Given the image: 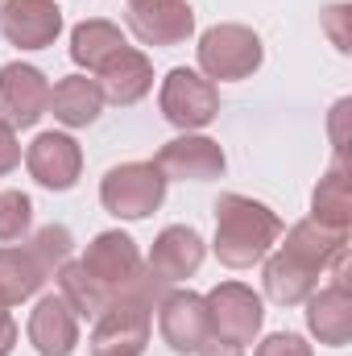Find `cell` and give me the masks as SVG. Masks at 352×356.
Wrapping results in <instances>:
<instances>
[{
    "label": "cell",
    "instance_id": "cell-10",
    "mask_svg": "<svg viewBox=\"0 0 352 356\" xmlns=\"http://www.w3.org/2000/svg\"><path fill=\"white\" fill-rule=\"evenodd\" d=\"M162 336L175 353H199L211 340L207 302L199 294H170L162 298Z\"/></svg>",
    "mask_w": 352,
    "mask_h": 356
},
{
    "label": "cell",
    "instance_id": "cell-17",
    "mask_svg": "<svg viewBox=\"0 0 352 356\" xmlns=\"http://www.w3.org/2000/svg\"><path fill=\"white\" fill-rule=\"evenodd\" d=\"M99 104H104V91L95 79H83V75H71V79H63L58 88H50V112L63 120V124H91L95 116H99Z\"/></svg>",
    "mask_w": 352,
    "mask_h": 356
},
{
    "label": "cell",
    "instance_id": "cell-18",
    "mask_svg": "<svg viewBox=\"0 0 352 356\" xmlns=\"http://www.w3.org/2000/svg\"><path fill=\"white\" fill-rule=\"evenodd\" d=\"M46 282V266L38 261L33 249H0V298L4 302H21L29 298L38 286Z\"/></svg>",
    "mask_w": 352,
    "mask_h": 356
},
{
    "label": "cell",
    "instance_id": "cell-23",
    "mask_svg": "<svg viewBox=\"0 0 352 356\" xmlns=\"http://www.w3.org/2000/svg\"><path fill=\"white\" fill-rule=\"evenodd\" d=\"M29 232V199L21 191H4L0 195V241L13 245Z\"/></svg>",
    "mask_w": 352,
    "mask_h": 356
},
{
    "label": "cell",
    "instance_id": "cell-24",
    "mask_svg": "<svg viewBox=\"0 0 352 356\" xmlns=\"http://www.w3.org/2000/svg\"><path fill=\"white\" fill-rule=\"evenodd\" d=\"M33 253H38V261L46 266V273L50 269H63V261H67V253H71V232L67 228H42L38 232V241H33Z\"/></svg>",
    "mask_w": 352,
    "mask_h": 356
},
{
    "label": "cell",
    "instance_id": "cell-22",
    "mask_svg": "<svg viewBox=\"0 0 352 356\" xmlns=\"http://www.w3.org/2000/svg\"><path fill=\"white\" fill-rule=\"evenodd\" d=\"M315 220L328 224L332 232H344V224H349V178L340 170H332L323 178V186L315 191Z\"/></svg>",
    "mask_w": 352,
    "mask_h": 356
},
{
    "label": "cell",
    "instance_id": "cell-3",
    "mask_svg": "<svg viewBox=\"0 0 352 356\" xmlns=\"http://www.w3.org/2000/svg\"><path fill=\"white\" fill-rule=\"evenodd\" d=\"M104 195V207L112 216H125V220H141L150 216L162 195H166V175L154 166V162H129V166H116L112 175L104 178L99 186Z\"/></svg>",
    "mask_w": 352,
    "mask_h": 356
},
{
    "label": "cell",
    "instance_id": "cell-25",
    "mask_svg": "<svg viewBox=\"0 0 352 356\" xmlns=\"http://www.w3.org/2000/svg\"><path fill=\"white\" fill-rule=\"evenodd\" d=\"M257 356H311V348L298 336H269L262 348H257Z\"/></svg>",
    "mask_w": 352,
    "mask_h": 356
},
{
    "label": "cell",
    "instance_id": "cell-16",
    "mask_svg": "<svg viewBox=\"0 0 352 356\" xmlns=\"http://www.w3.org/2000/svg\"><path fill=\"white\" fill-rule=\"evenodd\" d=\"M99 79H104V95L112 99V104H133V99H141L150 83H154V71H150V63H145V54H137V50H116L104 67H99Z\"/></svg>",
    "mask_w": 352,
    "mask_h": 356
},
{
    "label": "cell",
    "instance_id": "cell-12",
    "mask_svg": "<svg viewBox=\"0 0 352 356\" xmlns=\"http://www.w3.org/2000/svg\"><path fill=\"white\" fill-rule=\"evenodd\" d=\"M25 162H29V175L38 178L42 186H54V191L75 186L79 166H83L79 145H75L71 137H63V133H42V137L29 145Z\"/></svg>",
    "mask_w": 352,
    "mask_h": 356
},
{
    "label": "cell",
    "instance_id": "cell-20",
    "mask_svg": "<svg viewBox=\"0 0 352 356\" xmlns=\"http://www.w3.org/2000/svg\"><path fill=\"white\" fill-rule=\"evenodd\" d=\"M116 50H125V38H120V29L108 25V21H88V25H79L75 38H71V58H75L79 67H91V71H99Z\"/></svg>",
    "mask_w": 352,
    "mask_h": 356
},
{
    "label": "cell",
    "instance_id": "cell-11",
    "mask_svg": "<svg viewBox=\"0 0 352 356\" xmlns=\"http://www.w3.org/2000/svg\"><path fill=\"white\" fill-rule=\"evenodd\" d=\"M129 21H133L137 38L150 42V46H175L195 25L186 0H133Z\"/></svg>",
    "mask_w": 352,
    "mask_h": 356
},
{
    "label": "cell",
    "instance_id": "cell-13",
    "mask_svg": "<svg viewBox=\"0 0 352 356\" xmlns=\"http://www.w3.org/2000/svg\"><path fill=\"white\" fill-rule=\"evenodd\" d=\"M29 340L38 344L42 356H71L79 340V323L67 298H42L33 319H29Z\"/></svg>",
    "mask_w": 352,
    "mask_h": 356
},
{
    "label": "cell",
    "instance_id": "cell-2",
    "mask_svg": "<svg viewBox=\"0 0 352 356\" xmlns=\"http://www.w3.org/2000/svg\"><path fill=\"white\" fill-rule=\"evenodd\" d=\"M278 236H282V224L262 203L241 195H224L216 203V253L224 266H253Z\"/></svg>",
    "mask_w": 352,
    "mask_h": 356
},
{
    "label": "cell",
    "instance_id": "cell-26",
    "mask_svg": "<svg viewBox=\"0 0 352 356\" xmlns=\"http://www.w3.org/2000/svg\"><path fill=\"white\" fill-rule=\"evenodd\" d=\"M21 162V145H17V137H13V129L0 120V175H8L13 166Z\"/></svg>",
    "mask_w": 352,
    "mask_h": 356
},
{
    "label": "cell",
    "instance_id": "cell-21",
    "mask_svg": "<svg viewBox=\"0 0 352 356\" xmlns=\"http://www.w3.org/2000/svg\"><path fill=\"white\" fill-rule=\"evenodd\" d=\"M58 282H63V298L71 302L75 315H88V319H99L108 311V290L91 277L83 266H63L58 269Z\"/></svg>",
    "mask_w": 352,
    "mask_h": 356
},
{
    "label": "cell",
    "instance_id": "cell-28",
    "mask_svg": "<svg viewBox=\"0 0 352 356\" xmlns=\"http://www.w3.org/2000/svg\"><path fill=\"white\" fill-rule=\"evenodd\" d=\"M203 356H245V353H241L237 344H224V340L211 344V340H207V344H203Z\"/></svg>",
    "mask_w": 352,
    "mask_h": 356
},
{
    "label": "cell",
    "instance_id": "cell-1",
    "mask_svg": "<svg viewBox=\"0 0 352 356\" xmlns=\"http://www.w3.org/2000/svg\"><path fill=\"white\" fill-rule=\"evenodd\" d=\"M344 253V232H323L315 224H298L286 241V249L269 261L265 269V286L278 302H298L311 294L319 269L332 257Z\"/></svg>",
    "mask_w": 352,
    "mask_h": 356
},
{
    "label": "cell",
    "instance_id": "cell-27",
    "mask_svg": "<svg viewBox=\"0 0 352 356\" xmlns=\"http://www.w3.org/2000/svg\"><path fill=\"white\" fill-rule=\"evenodd\" d=\"M8 302L0 298V356L13 353V340H17V327H13V319H8V311H4Z\"/></svg>",
    "mask_w": 352,
    "mask_h": 356
},
{
    "label": "cell",
    "instance_id": "cell-4",
    "mask_svg": "<svg viewBox=\"0 0 352 356\" xmlns=\"http://www.w3.org/2000/svg\"><path fill=\"white\" fill-rule=\"evenodd\" d=\"M199 63L211 79H245L262 63V42L241 25H216L199 42Z\"/></svg>",
    "mask_w": 352,
    "mask_h": 356
},
{
    "label": "cell",
    "instance_id": "cell-6",
    "mask_svg": "<svg viewBox=\"0 0 352 356\" xmlns=\"http://www.w3.org/2000/svg\"><path fill=\"white\" fill-rule=\"evenodd\" d=\"M79 266L88 269L91 277L108 290V298L129 294V290L145 277V273H141V257H137V249H133V241H129V236H120V232H104V236H95V245L88 249V257H83Z\"/></svg>",
    "mask_w": 352,
    "mask_h": 356
},
{
    "label": "cell",
    "instance_id": "cell-8",
    "mask_svg": "<svg viewBox=\"0 0 352 356\" xmlns=\"http://www.w3.org/2000/svg\"><path fill=\"white\" fill-rule=\"evenodd\" d=\"M162 112L178 129H199V124H207L216 116V88L207 79H199L195 71L178 67L162 83Z\"/></svg>",
    "mask_w": 352,
    "mask_h": 356
},
{
    "label": "cell",
    "instance_id": "cell-15",
    "mask_svg": "<svg viewBox=\"0 0 352 356\" xmlns=\"http://www.w3.org/2000/svg\"><path fill=\"white\" fill-rule=\"evenodd\" d=\"M203 261V241L191 228H166L150 253V273L158 282H178L186 273H195Z\"/></svg>",
    "mask_w": 352,
    "mask_h": 356
},
{
    "label": "cell",
    "instance_id": "cell-14",
    "mask_svg": "<svg viewBox=\"0 0 352 356\" xmlns=\"http://www.w3.org/2000/svg\"><path fill=\"white\" fill-rule=\"evenodd\" d=\"M158 170L175 178H216L224 170V154L207 137H178L158 154Z\"/></svg>",
    "mask_w": 352,
    "mask_h": 356
},
{
    "label": "cell",
    "instance_id": "cell-9",
    "mask_svg": "<svg viewBox=\"0 0 352 356\" xmlns=\"http://www.w3.org/2000/svg\"><path fill=\"white\" fill-rule=\"evenodd\" d=\"M0 29L8 42L25 46V50H42L58 38L63 17L54 0H8L0 8Z\"/></svg>",
    "mask_w": 352,
    "mask_h": 356
},
{
    "label": "cell",
    "instance_id": "cell-5",
    "mask_svg": "<svg viewBox=\"0 0 352 356\" xmlns=\"http://www.w3.org/2000/svg\"><path fill=\"white\" fill-rule=\"evenodd\" d=\"M203 302H207L211 336L224 340V344H237V348H241V344H249L253 332L262 327V302H257V294L245 290V286H237V282L216 286Z\"/></svg>",
    "mask_w": 352,
    "mask_h": 356
},
{
    "label": "cell",
    "instance_id": "cell-7",
    "mask_svg": "<svg viewBox=\"0 0 352 356\" xmlns=\"http://www.w3.org/2000/svg\"><path fill=\"white\" fill-rule=\"evenodd\" d=\"M50 104V83L42 79V71L33 67H21V63H8L0 71V120L13 129V124H33Z\"/></svg>",
    "mask_w": 352,
    "mask_h": 356
},
{
    "label": "cell",
    "instance_id": "cell-19",
    "mask_svg": "<svg viewBox=\"0 0 352 356\" xmlns=\"http://www.w3.org/2000/svg\"><path fill=\"white\" fill-rule=\"evenodd\" d=\"M311 327L323 344H344L352 332V307L344 286H332L323 290L319 298H311Z\"/></svg>",
    "mask_w": 352,
    "mask_h": 356
}]
</instances>
